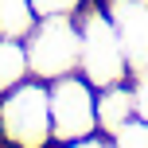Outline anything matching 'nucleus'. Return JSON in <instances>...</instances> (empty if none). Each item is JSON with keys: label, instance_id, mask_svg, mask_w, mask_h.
Instances as JSON below:
<instances>
[{"label": "nucleus", "instance_id": "nucleus-1", "mask_svg": "<svg viewBox=\"0 0 148 148\" xmlns=\"http://www.w3.org/2000/svg\"><path fill=\"white\" fill-rule=\"evenodd\" d=\"M78 66H82V78L90 86H117L125 82V70H129V59L121 51V39L113 31V23L105 20L101 12L86 16V23L78 27Z\"/></svg>", "mask_w": 148, "mask_h": 148}, {"label": "nucleus", "instance_id": "nucleus-2", "mask_svg": "<svg viewBox=\"0 0 148 148\" xmlns=\"http://www.w3.org/2000/svg\"><path fill=\"white\" fill-rule=\"evenodd\" d=\"M0 125L16 148H43L51 136V97L39 82H20L0 101Z\"/></svg>", "mask_w": 148, "mask_h": 148}, {"label": "nucleus", "instance_id": "nucleus-3", "mask_svg": "<svg viewBox=\"0 0 148 148\" xmlns=\"http://www.w3.org/2000/svg\"><path fill=\"white\" fill-rule=\"evenodd\" d=\"M27 66L39 78H62L66 70L78 66V23L66 16H47L43 23L31 27L27 43Z\"/></svg>", "mask_w": 148, "mask_h": 148}, {"label": "nucleus", "instance_id": "nucleus-4", "mask_svg": "<svg viewBox=\"0 0 148 148\" xmlns=\"http://www.w3.org/2000/svg\"><path fill=\"white\" fill-rule=\"evenodd\" d=\"M51 97V133L59 140H82L97 125V101L90 97L86 78H55Z\"/></svg>", "mask_w": 148, "mask_h": 148}, {"label": "nucleus", "instance_id": "nucleus-5", "mask_svg": "<svg viewBox=\"0 0 148 148\" xmlns=\"http://www.w3.org/2000/svg\"><path fill=\"white\" fill-rule=\"evenodd\" d=\"M113 31L129 66L148 70V0H121L113 8Z\"/></svg>", "mask_w": 148, "mask_h": 148}, {"label": "nucleus", "instance_id": "nucleus-6", "mask_svg": "<svg viewBox=\"0 0 148 148\" xmlns=\"http://www.w3.org/2000/svg\"><path fill=\"white\" fill-rule=\"evenodd\" d=\"M136 113L133 105V86H105V94L97 97V125L105 129V133H117L121 125H129Z\"/></svg>", "mask_w": 148, "mask_h": 148}, {"label": "nucleus", "instance_id": "nucleus-7", "mask_svg": "<svg viewBox=\"0 0 148 148\" xmlns=\"http://www.w3.org/2000/svg\"><path fill=\"white\" fill-rule=\"evenodd\" d=\"M27 70H31L27 66V51L20 47V39H4L0 35V94L16 90Z\"/></svg>", "mask_w": 148, "mask_h": 148}, {"label": "nucleus", "instance_id": "nucleus-8", "mask_svg": "<svg viewBox=\"0 0 148 148\" xmlns=\"http://www.w3.org/2000/svg\"><path fill=\"white\" fill-rule=\"evenodd\" d=\"M35 27V8L31 0H0V35L4 39H23Z\"/></svg>", "mask_w": 148, "mask_h": 148}, {"label": "nucleus", "instance_id": "nucleus-9", "mask_svg": "<svg viewBox=\"0 0 148 148\" xmlns=\"http://www.w3.org/2000/svg\"><path fill=\"white\" fill-rule=\"evenodd\" d=\"M113 148H148V121L133 117L129 125H121L113 133Z\"/></svg>", "mask_w": 148, "mask_h": 148}, {"label": "nucleus", "instance_id": "nucleus-10", "mask_svg": "<svg viewBox=\"0 0 148 148\" xmlns=\"http://www.w3.org/2000/svg\"><path fill=\"white\" fill-rule=\"evenodd\" d=\"M31 8L39 16H70L78 8V0H31Z\"/></svg>", "mask_w": 148, "mask_h": 148}, {"label": "nucleus", "instance_id": "nucleus-11", "mask_svg": "<svg viewBox=\"0 0 148 148\" xmlns=\"http://www.w3.org/2000/svg\"><path fill=\"white\" fill-rule=\"evenodd\" d=\"M133 105H136V117L148 121V78L133 82Z\"/></svg>", "mask_w": 148, "mask_h": 148}, {"label": "nucleus", "instance_id": "nucleus-12", "mask_svg": "<svg viewBox=\"0 0 148 148\" xmlns=\"http://www.w3.org/2000/svg\"><path fill=\"white\" fill-rule=\"evenodd\" d=\"M70 148H105V144H94V140H82V144H70Z\"/></svg>", "mask_w": 148, "mask_h": 148}]
</instances>
